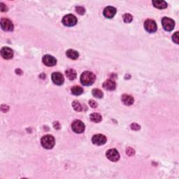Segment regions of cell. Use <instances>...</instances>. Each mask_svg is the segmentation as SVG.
<instances>
[{
	"instance_id": "1",
	"label": "cell",
	"mask_w": 179,
	"mask_h": 179,
	"mask_svg": "<svg viewBox=\"0 0 179 179\" xmlns=\"http://www.w3.org/2000/svg\"><path fill=\"white\" fill-rule=\"evenodd\" d=\"M96 77L93 73L90 72H84L81 76V83L83 86H89L93 85L95 81Z\"/></svg>"
},
{
	"instance_id": "2",
	"label": "cell",
	"mask_w": 179,
	"mask_h": 179,
	"mask_svg": "<svg viewBox=\"0 0 179 179\" xmlns=\"http://www.w3.org/2000/svg\"><path fill=\"white\" fill-rule=\"evenodd\" d=\"M42 146L46 149H51L55 146V138L51 135H46L43 136L41 139Z\"/></svg>"
},
{
	"instance_id": "3",
	"label": "cell",
	"mask_w": 179,
	"mask_h": 179,
	"mask_svg": "<svg viewBox=\"0 0 179 179\" xmlns=\"http://www.w3.org/2000/svg\"><path fill=\"white\" fill-rule=\"evenodd\" d=\"M72 129L75 133L81 134L85 130V125L81 120H76L72 124Z\"/></svg>"
},
{
	"instance_id": "4",
	"label": "cell",
	"mask_w": 179,
	"mask_h": 179,
	"mask_svg": "<svg viewBox=\"0 0 179 179\" xmlns=\"http://www.w3.org/2000/svg\"><path fill=\"white\" fill-rule=\"evenodd\" d=\"M162 24L163 28L166 31L168 32L173 30L175 26V22L173 21V20L167 17H164L162 19Z\"/></svg>"
},
{
	"instance_id": "5",
	"label": "cell",
	"mask_w": 179,
	"mask_h": 179,
	"mask_svg": "<svg viewBox=\"0 0 179 179\" xmlns=\"http://www.w3.org/2000/svg\"><path fill=\"white\" fill-rule=\"evenodd\" d=\"M62 23L67 27L74 26L77 23V18L72 14H68L63 18Z\"/></svg>"
},
{
	"instance_id": "6",
	"label": "cell",
	"mask_w": 179,
	"mask_h": 179,
	"mask_svg": "<svg viewBox=\"0 0 179 179\" xmlns=\"http://www.w3.org/2000/svg\"><path fill=\"white\" fill-rule=\"evenodd\" d=\"M144 28L148 32L153 33L156 32L157 27L155 20H151V19H148L144 22Z\"/></svg>"
},
{
	"instance_id": "7",
	"label": "cell",
	"mask_w": 179,
	"mask_h": 179,
	"mask_svg": "<svg viewBox=\"0 0 179 179\" xmlns=\"http://www.w3.org/2000/svg\"><path fill=\"white\" fill-rule=\"evenodd\" d=\"M107 141V139L104 135L101 134H95L92 138V141L94 144L97 145V146H102V145L105 144Z\"/></svg>"
},
{
	"instance_id": "8",
	"label": "cell",
	"mask_w": 179,
	"mask_h": 179,
	"mask_svg": "<svg viewBox=\"0 0 179 179\" xmlns=\"http://www.w3.org/2000/svg\"><path fill=\"white\" fill-rule=\"evenodd\" d=\"M106 155V157H107L109 160L112 161V162H117V161L120 159L119 153L118 152V150L116 149H114V148L107 150Z\"/></svg>"
},
{
	"instance_id": "9",
	"label": "cell",
	"mask_w": 179,
	"mask_h": 179,
	"mask_svg": "<svg viewBox=\"0 0 179 179\" xmlns=\"http://www.w3.org/2000/svg\"><path fill=\"white\" fill-rule=\"evenodd\" d=\"M0 24H1V29H2L3 30H4V31L11 32L13 30L14 26H13V22H12L10 20H8V19L2 18L1 20V22H0Z\"/></svg>"
},
{
	"instance_id": "10",
	"label": "cell",
	"mask_w": 179,
	"mask_h": 179,
	"mask_svg": "<svg viewBox=\"0 0 179 179\" xmlns=\"http://www.w3.org/2000/svg\"><path fill=\"white\" fill-rule=\"evenodd\" d=\"M52 81L53 82L55 85L58 86H61L63 84L64 81V77L63 75L60 72H55L52 74Z\"/></svg>"
},
{
	"instance_id": "11",
	"label": "cell",
	"mask_w": 179,
	"mask_h": 179,
	"mask_svg": "<svg viewBox=\"0 0 179 179\" xmlns=\"http://www.w3.org/2000/svg\"><path fill=\"white\" fill-rule=\"evenodd\" d=\"M42 60H43V63L44 65H46L48 67L54 66L57 63V60L52 55H44Z\"/></svg>"
},
{
	"instance_id": "12",
	"label": "cell",
	"mask_w": 179,
	"mask_h": 179,
	"mask_svg": "<svg viewBox=\"0 0 179 179\" xmlns=\"http://www.w3.org/2000/svg\"><path fill=\"white\" fill-rule=\"evenodd\" d=\"M1 55L4 59L10 60L13 58V51L8 47H4L1 50Z\"/></svg>"
},
{
	"instance_id": "13",
	"label": "cell",
	"mask_w": 179,
	"mask_h": 179,
	"mask_svg": "<svg viewBox=\"0 0 179 179\" xmlns=\"http://www.w3.org/2000/svg\"><path fill=\"white\" fill-rule=\"evenodd\" d=\"M116 13V8L113 6H107L104 8L103 14L107 18H113Z\"/></svg>"
},
{
	"instance_id": "14",
	"label": "cell",
	"mask_w": 179,
	"mask_h": 179,
	"mask_svg": "<svg viewBox=\"0 0 179 179\" xmlns=\"http://www.w3.org/2000/svg\"><path fill=\"white\" fill-rule=\"evenodd\" d=\"M103 88H104V89L109 90V91H112V90H114L116 89V83H115V81H113V80L109 79L103 83Z\"/></svg>"
},
{
	"instance_id": "15",
	"label": "cell",
	"mask_w": 179,
	"mask_h": 179,
	"mask_svg": "<svg viewBox=\"0 0 179 179\" xmlns=\"http://www.w3.org/2000/svg\"><path fill=\"white\" fill-rule=\"evenodd\" d=\"M153 4L155 8H159V9H164L167 6V4L163 0H154L153 1Z\"/></svg>"
},
{
	"instance_id": "16",
	"label": "cell",
	"mask_w": 179,
	"mask_h": 179,
	"mask_svg": "<svg viewBox=\"0 0 179 179\" xmlns=\"http://www.w3.org/2000/svg\"><path fill=\"white\" fill-rule=\"evenodd\" d=\"M121 99H122V101H123V102L127 106L132 105L133 103H134V98H133L132 96H130V95H127V94H124V95H123Z\"/></svg>"
},
{
	"instance_id": "17",
	"label": "cell",
	"mask_w": 179,
	"mask_h": 179,
	"mask_svg": "<svg viewBox=\"0 0 179 179\" xmlns=\"http://www.w3.org/2000/svg\"><path fill=\"white\" fill-rule=\"evenodd\" d=\"M66 55L69 58H70V59L72 60H77L79 57V53H78L77 51L72 50V49L67 50L66 52Z\"/></svg>"
},
{
	"instance_id": "18",
	"label": "cell",
	"mask_w": 179,
	"mask_h": 179,
	"mask_svg": "<svg viewBox=\"0 0 179 179\" xmlns=\"http://www.w3.org/2000/svg\"><path fill=\"white\" fill-rule=\"evenodd\" d=\"M90 118L92 121L94 122V123H100L102 120V117L100 113H92L91 115L90 116Z\"/></svg>"
},
{
	"instance_id": "19",
	"label": "cell",
	"mask_w": 179,
	"mask_h": 179,
	"mask_svg": "<svg viewBox=\"0 0 179 179\" xmlns=\"http://www.w3.org/2000/svg\"><path fill=\"white\" fill-rule=\"evenodd\" d=\"M66 76L69 80H74L77 78V72L74 69H68L66 71Z\"/></svg>"
},
{
	"instance_id": "20",
	"label": "cell",
	"mask_w": 179,
	"mask_h": 179,
	"mask_svg": "<svg viewBox=\"0 0 179 179\" xmlns=\"http://www.w3.org/2000/svg\"><path fill=\"white\" fill-rule=\"evenodd\" d=\"M83 88L80 86H74L72 88V93L76 96H79L83 93Z\"/></svg>"
},
{
	"instance_id": "21",
	"label": "cell",
	"mask_w": 179,
	"mask_h": 179,
	"mask_svg": "<svg viewBox=\"0 0 179 179\" xmlns=\"http://www.w3.org/2000/svg\"><path fill=\"white\" fill-rule=\"evenodd\" d=\"M92 94H93L94 97L98 99L102 98L103 96H104V93H103L102 90L97 89V88H96V89H93V91H92Z\"/></svg>"
},
{
	"instance_id": "22",
	"label": "cell",
	"mask_w": 179,
	"mask_h": 179,
	"mask_svg": "<svg viewBox=\"0 0 179 179\" xmlns=\"http://www.w3.org/2000/svg\"><path fill=\"white\" fill-rule=\"evenodd\" d=\"M72 106H73L74 110L78 111V112H81V111H83L82 106H81V103L78 102V101H74V102L72 103Z\"/></svg>"
},
{
	"instance_id": "23",
	"label": "cell",
	"mask_w": 179,
	"mask_h": 179,
	"mask_svg": "<svg viewBox=\"0 0 179 179\" xmlns=\"http://www.w3.org/2000/svg\"><path fill=\"white\" fill-rule=\"evenodd\" d=\"M123 18V20L125 21V22H126V23H129V22H132L133 20L132 15L129 13L124 14Z\"/></svg>"
},
{
	"instance_id": "24",
	"label": "cell",
	"mask_w": 179,
	"mask_h": 179,
	"mask_svg": "<svg viewBox=\"0 0 179 179\" xmlns=\"http://www.w3.org/2000/svg\"><path fill=\"white\" fill-rule=\"evenodd\" d=\"M76 11L80 15H83L86 13V9L83 6H77L76 7Z\"/></svg>"
},
{
	"instance_id": "25",
	"label": "cell",
	"mask_w": 179,
	"mask_h": 179,
	"mask_svg": "<svg viewBox=\"0 0 179 179\" xmlns=\"http://www.w3.org/2000/svg\"><path fill=\"white\" fill-rule=\"evenodd\" d=\"M172 40L173 42H175L176 44H178L179 43V37H178V32H176L173 34L172 36Z\"/></svg>"
},
{
	"instance_id": "26",
	"label": "cell",
	"mask_w": 179,
	"mask_h": 179,
	"mask_svg": "<svg viewBox=\"0 0 179 179\" xmlns=\"http://www.w3.org/2000/svg\"><path fill=\"white\" fill-rule=\"evenodd\" d=\"M131 129H132V130H139L140 129H141V127H140V125H139V124L136 123H132V125H131Z\"/></svg>"
},
{
	"instance_id": "27",
	"label": "cell",
	"mask_w": 179,
	"mask_h": 179,
	"mask_svg": "<svg viewBox=\"0 0 179 179\" xmlns=\"http://www.w3.org/2000/svg\"><path fill=\"white\" fill-rule=\"evenodd\" d=\"M126 153L127 155L132 156L135 154V151H134V150L132 148H127L126 149Z\"/></svg>"
},
{
	"instance_id": "28",
	"label": "cell",
	"mask_w": 179,
	"mask_h": 179,
	"mask_svg": "<svg viewBox=\"0 0 179 179\" xmlns=\"http://www.w3.org/2000/svg\"><path fill=\"white\" fill-rule=\"evenodd\" d=\"M0 6H1V12H6L8 11V8L6 5L4 4V3H0Z\"/></svg>"
},
{
	"instance_id": "29",
	"label": "cell",
	"mask_w": 179,
	"mask_h": 179,
	"mask_svg": "<svg viewBox=\"0 0 179 179\" xmlns=\"http://www.w3.org/2000/svg\"><path fill=\"white\" fill-rule=\"evenodd\" d=\"M89 104L92 108H94V109H95V108H97V106H98L97 103L96 102H95V101H93V100H90L89 101Z\"/></svg>"
},
{
	"instance_id": "30",
	"label": "cell",
	"mask_w": 179,
	"mask_h": 179,
	"mask_svg": "<svg viewBox=\"0 0 179 179\" xmlns=\"http://www.w3.org/2000/svg\"><path fill=\"white\" fill-rule=\"evenodd\" d=\"M8 109H9V107H8L7 105H1V111L4 113H6L7 111H8Z\"/></svg>"
},
{
	"instance_id": "31",
	"label": "cell",
	"mask_w": 179,
	"mask_h": 179,
	"mask_svg": "<svg viewBox=\"0 0 179 179\" xmlns=\"http://www.w3.org/2000/svg\"><path fill=\"white\" fill-rule=\"evenodd\" d=\"M53 126H54V127L56 129H60V125L59 122H54V123H53Z\"/></svg>"
},
{
	"instance_id": "32",
	"label": "cell",
	"mask_w": 179,
	"mask_h": 179,
	"mask_svg": "<svg viewBox=\"0 0 179 179\" xmlns=\"http://www.w3.org/2000/svg\"><path fill=\"white\" fill-rule=\"evenodd\" d=\"M15 72H16V74H22V71L20 70V69L15 70Z\"/></svg>"
}]
</instances>
